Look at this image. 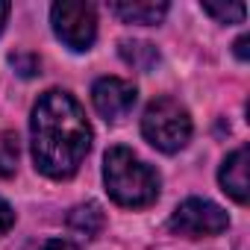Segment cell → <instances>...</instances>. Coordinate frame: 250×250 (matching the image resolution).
Listing matches in <instances>:
<instances>
[{"label": "cell", "mask_w": 250, "mask_h": 250, "mask_svg": "<svg viewBox=\"0 0 250 250\" xmlns=\"http://www.w3.org/2000/svg\"><path fill=\"white\" fill-rule=\"evenodd\" d=\"M30 139L36 168L50 180H68L80 171L91 147V127L83 106L68 91L50 88L33 106Z\"/></svg>", "instance_id": "6da1fadb"}, {"label": "cell", "mask_w": 250, "mask_h": 250, "mask_svg": "<svg viewBox=\"0 0 250 250\" xmlns=\"http://www.w3.org/2000/svg\"><path fill=\"white\" fill-rule=\"evenodd\" d=\"M103 183L118 206L145 209L159 197V174L145 165L130 147H109L103 159Z\"/></svg>", "instance_id": "7a4b0ae2"}, {"label": "cell", "mask_w": 250, "mask_h": 250, "mask_svg": "<svg viewBox=\"0 0 250 250\" xmlns=\"http://www.w3.org/2000/svg\"><path fill=\"white\" fill-rule=\"evenodd\" d=\"M142 136L162 153H177L191 139V118L174 97H159L145 109Z\"/></svg>", "instance_id": "3957f363"}, {"label": "cell", "mask_w": 250, "mask_h": 250, "mask_svg": "<svg viewBox=\"0 0 250 250\" xmlns=\"http://www.w3.org/2000/svg\"><path fill=\"white\" fill-rule=\"evenodd\" d=\"M53 33L71 50H88L97 39V12L85 0H62L50 9Z\"/></svg>", "instance_id": "277c9868"}, {"label": "cell", "mask_w": 250, "mask_h": 250, "mask_svg": "<svg viewBox=\"0 0 250 250\" xmlns=\"http://www.w3.org/2000/svg\"><path fill=\"white\" fill-rule=\"evenodd\" d=\"M171 232L186 235V238H200V235H218L229 227V218L221 206H215L212 200H200L191 197L186 203H180L168 221Z\"/></svg>", "instance_id": "5b68a950"}, {"label": "cell", "mask_w": 250, "mask_h": 250, "mask_svg": "<svg viewBox=\"0 0 250 250\" xmlns=\"http://www.w3.org/2000/svg\"><path fill=\"white\" fill-rule=\"evenodd\" d=\"M136 85L121 80V77H100L94 85H91V100H94V109L100 112V118L106 121H121L127 118L130 109L136 106Z\"/></svg>", "instance_id": "8992f818"}, {"label": "cell", "mask_w": 250, "mask_h": 250, "mask_svg": "<svg viewBox=\"0 0 250 250\" xmlns=\"http://www.w3.org/2000/svg\"><path fill=\"white\" fill-rule=\"evenodd\" d=\"M218 180H221V188L235 203H247V147H235L224 159Z\"/></svg>", "instance_id": "52a82bcc"}, {"label": "cell", "mask_w": 250, "mask_h": 250, "mask_svg": "<svg viewBox=\"0 0 250 250\" xmlns=\"http://www.w3.org/2000/svg\"><path fill=\"white\" fill-rule=\"evenodd\" d=\"M124 24H159L168 15V3H133V0H124V3H112L109 6Z\"/></svg>", "instance_id": "ba28073f"}, {"label": "cell", "mask_w": 250, "mask_h": 250, "mask_svg": "<svg viewBox=\"0 0 250 250\" xmlns=\"http://www.w3.org/2000/svg\"><path fill=\"white\" fill-rule=\"evenodd\" d=\"M68 227L85 238H94L100 235V229L106 227V215L97 203H83V206H74L68 212Z\"/></svg>", "instance_id": "9c48e42d"}, {"label": "cell", "mask_w": 250, "mask_h": 250, "mask_svg": "<svg viewBox=\"0 0 250 250\" xmlns=\"http://www.w3.org/2000/svg\"><path fill=\"white\" fill-rule=\"evenodd\" d=\"M118 50H121V59L127 62V65H133V68H139V71H153L156 65H159V50L153 47V44H147V42H121L118 44Z\"/></svg>", "instance_id": "30bf717a"}, {"label": "cell", "mask_w": 250, "mask_h": 250, "mask_svg": "<svg viewBox=\"0 0 250 250\" xmlns=\"http://www.w3.org/2000/svg\"><path fill=\"white\" fill-rule=\"evenodd\" d=\"M18 165V136L3 133L0 136V177H12Z\"/></svg>", "instance_id": "8fae6325"}, {"label": "cell", "mask_w": 250, "mask_h": 250, "mask_svg": "<svg viewBox=\"0 0 250 250\" xmlns=\"http://www.w3.org/2000/svg\"><path fill=\"white\" fill-rule=\"evenodd\" d=\"M203 12L218 18L221 24H238L244 21V3H227V6H218V3H203Z\"/></svg>", "instance_id": "7c38bea8"}, {"label": "cell", "mask_w": 250, "mask_h": 250, "mask_svg": "<svg viewBox=\"0 0 250 250\" xmlns=\"http://www.w3.org/2000/svg\"><path fill=\"white\" fill-rule=\"evenodd\" d=\"M9 62H12V68L21 74V77H36L39 74V56H33V53H12L9 56Z\"/></svg>", "instance_id": "4fadbf2b"}, {"label": "cell", "mask_w": 250, "mask_h": 250, "mask_svg": "<svg viewBox=\"0 0 250 250\" xmlns=\"http://www.w3.org/2000/svg\"><path fill=\"white\" fill-rule=\"evenodd\" d=\"M15 224V209L6 203V200H0V235H6Z\"/></svg>", "instance_id": "5bb4252c"}, {"label": "cell", "mask_w": 250, "mask_h": 250, "mask_svg": "<svg viewBox=\"0 0 250 250\" xmlns=\"http://www.w3.org/2000/svg\"><path fill=\"white\" fill-rule=\"evenodd\" d=\"M42 250H77V244H71L65 238H50V241L42 244Z\"/></svg>", "instance_id": "9a60e30c"}, {"label": "cell", "mask_w": 250, "mask_h": 250, "mask_svg": "<svg viewBox=\"0 0 250 250\" xmlns=\"http://www.w3.org/2000/svg\"><path fill=\"white\" fill-rule=\"evenodd\" d=\"M9 3H3V0H0V33H3V27H6V18H9Z\"/></svg>", "instance_id": "2e32d148"}, {"label": "cell", "mask_w": 250, "mask_h": 250, "mask_svg": "<svg viewBox=\"0 0 250 250\" xmlns=\"http://www.w3.org/2000/svg\"><path fill=\"white\" fill-rule=\"evenodd\" d=\"M235 53H238V59H247V36H241L235 42Z\"/></svg>", "instance_id": "e0dca14e"}]
</instances>
